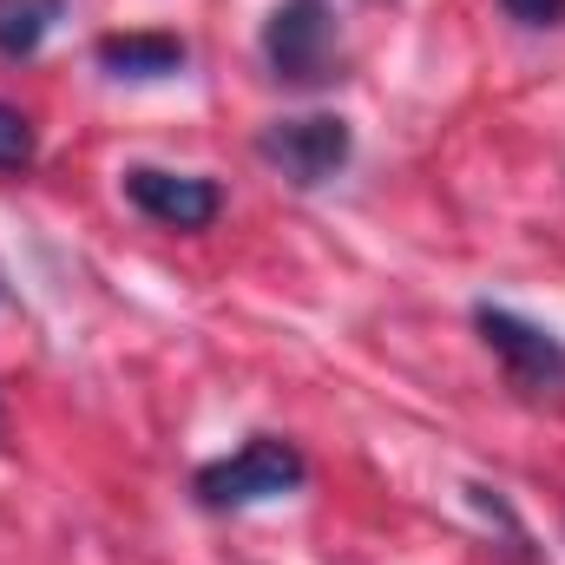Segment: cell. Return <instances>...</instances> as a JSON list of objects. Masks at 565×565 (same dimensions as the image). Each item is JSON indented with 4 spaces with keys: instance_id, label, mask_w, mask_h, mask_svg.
Listing matches in <instances>:
<instances>
[{
    "instance_id": "obj_1",
    "label": "cell",
    "mask_w": 565,
    "mask_h": 565,
    "mask_svg": "<svg viewBox=\"0 0 565 565\" xmlns=\"http://www.w3.org/2000/svg\"><path fill=\"white\" fill-rule=\"evenodd\" d=\"M302 480H309V460H302L296 440H282V434H250L237 454L204 460V467L191 473V493H198V507H211V513H237V507H264V500L296 493Z\"/></svg>"
},
{
    "instance_id": "obj_2",
    "label": "cell",
    "mask_w": 565,
    "mask_h": 565,
    "mask_svg": "<svg viewBox=\"0 0 565 565\" xmlns=\"http://www.w3.org/2000/svg\"><path fill=\"white\" fill-rule=\"evenodd\" d=\"M264 60L282 86H329L342 66L335 46V7L329 0H282L264 20Z\"/></svg>"
},
{
    "instance_id": "obj_3",
    "label": "cell",
    "mask_w": 565,
    "mask_h": 565,
    "mask_svg": "<svg viewBox=\"0 0 565 565\" xmlns=\"http://www.w3.org/2000/svg\"><path fill=\"white\" fill-rule=\"evenodd\" d=\"M349 151H355V132H349V119H335V113L270 119V126L257 132V158H264L270 171H282L296 191L329 184V178L349 164Z\"/></svg>"
},
{
    "instance_id": "obj_4",
    "label": "cell",
    "mask_w": 565,
    "mask_h": 565,
    "mask_svg": "<svg viewBox=\"0 0 565 565\" xmlns=\"http://www.w3.org/2000/svg\"><path fill=\"white\" fill-rule=\"evenodd\" d=\"M473 329L500 355V369H507V382L520 395H553V388H565V342L553 329H540V322H526L513 309H493V302L473 309Z\"/></svg>"
},
{
    "instance_id": "obj_5",
    "label": "cell",
    "mask_w": 565,
    "mask_h": 565,
    "mask_svg": "<svg viewBox=\"0 0 565 565\" xmlns=\"http://www.w3.org/2000/svg\"><path fill=\"white\" fill-rule=\"evenodd\" d=\"M126 198L164 231H211L217 211H224V184L217 178H178V171H158V164H132L126 171Z\"/></svg>"
},
{
    "instance_id": "obj_6",
    "label": "cell",
    "mask_w": 565,
    "mask_h": 565,
    "mask_svg": "<svg viewBox=\"0 0 565 565\" xmlns=\"http://www.w3.org/2000/svg\"><path fill=\"white\" fill-rule=\"evenodd\" d=\"M93 60H99V73L106 79H171V73H184V60H191V46L178 40V33H106L99 46H93Z\"/></svg>"
},
{
    "instance_id": "obj_7",
    "label": "cell",
    "mask_w": 565,
    "mask_h": 565,
    "mask_svg": "<svg viewBox=\"0 0 565 565\" xmlns=\"http://www.w3.org/2000/svg\"><path fill=\"white\" fill-rule=\"evenodd\" d=\"M66 20V0H0V60H33Z\"/></svg>"
},
{
    "instance_id": "obj_8",
    "label": "cell",
    "mask_w": 565,
    "mask_h": 565,
    "mask_svg": "<svg viewBox=\"0 0 565 565\" xmlns=\"http://www.w3.org/2000/svg\"><path fill=\"white\" fill-rule=\"evenodd\" d=\"M33 151H40L33 119H26L20 106H0V171H26V164H33Z\"/></svg>"
},
{
    "instance_id": "obj_9",
    "label": "cell",
    "mask_w": 565,
    "mask_h": 565,
    "mask_svg": "<svg viewBox=\"0 0 565 565\" xmlns=\"http://www.w3.org/2000/svg\"><path fill=\"white\" fill-rule=\"evenodd\" d=\"M500 7H507L520 26H553V20L565 13V0H500Z\"/></svg>"
}]
</instances>
